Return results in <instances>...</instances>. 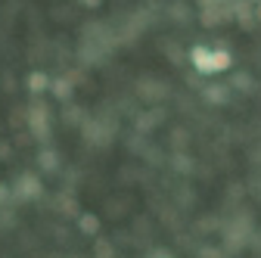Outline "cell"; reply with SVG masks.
<instances>
[{
	"label": "cell",
	"instance_id": "cell-5",
	"mask_svg": "<svg viewBox=\"0 0 261 258\" xmlns=\"http://www.w3.org/2000/svg\"><path fill=\"white\" fill-rule=\"evenodd\" d=\"M56 93H59V96H65V93H69V84H65V81H62V84H56Z\"/></svg>",
	"mask_w": 261,
	"mask_h": 258
},
{
	"label": "cell",
	"instance_id": "cell-6",
	"mask_svg": "<svg viewBox=\"0 0 261 258\" xmlns=\"http://www.w3.org/2000/svg\"><path fill=\"white\" fill-rule=\"evenodd\" d=\"M0 196H4V190H0Z\"/></svg>",
	"mask_w": 261,
	"mask_h": 258
},
{
	"label": "cell",
	"instance_id": "cell-1",
	"mask_svg": "<svg viewBox=\"0 0 261 258\" xmlns=\"http://www.w3.org/2000/svg\"><path fill=\"white\" fill-rule=\"evenodd\" d=\"M190 59H193V66H196V72H202V75H215V69H212V50L208 47H193L190 50Z\"/></svg>",
	"mask_w": 261,
	"mask_h": 258
},
{
	"label": "cell",
	"instance_id": "cell-3",
	"mask_svg": "<svg viewBox=\"0 0 261 258\" xmlns=\"http://www.w3.org/2000/svg\"><path fill=\"white\" fill-rule=\"evenodd\" d=\"M28 90H31V93L47 90V75H44V72H31V75H28Z\"/></svg>",
	"mask_w": 261,
	"mask_h": 258
},
{
	"label": "cell",
	"instance_id": "cell-4",
	"mask_svg": "<svg viewBox=\"0 0 261 258\" xmlns=\"http://www.w3.org/2000/svg\"><path fill=\"white\" fill-rule=\"evenodd\" d=\"M81 227H84V230H93V227H96V221H93V218H84V221H81Z\"/></svg>",
	"mask_w": 261,
	"mask_h": 258
},
{
	"label": "cell",
	"instance_id": "cell-2",
	"mask_svg": "<svg viewBox=\"0 0 261 258\" xmlns=\"http://www.w3.org/2000/svg\"><path fill=\"white\" fill-rule=\"evenodd\" d=\"M230 62H233V56L227 53V50H212V69L215 72H227V69H230Z\"/></svg>",
	"mask_w": 261,
	"mask_h": 258
}]
</instances>
